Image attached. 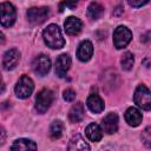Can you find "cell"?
Listing matches in <instances>:
<instances>
[{"instance_id":"cell-1","label":"cell","mask_w":151,"mask_h":151,"mask_svg":"<svg viewBox=\"0 0 151 151\" xmlns=\"http://www.w3.org/2000/svg\"><path fill=\"white\" fill-rule=\"evenodd\" d=\"M42 39H44L45 44L48 47L54 48V50L61 48L65 45V40L63 38L61 31H60L59 26L55 25V24H51V25H48L44 29V32H42Z\"/></svg>"},{"instance_id":"cell-25","label":"cell","mask_w":151,"mask_h":151,"mask_svg":"<svg viewBox=\"0 0 151 151\" xmlns=\"http://www.w3.org/2000/svg\"><path fill=\"white\" fill-rule=\"evenodd\" d=\"M63 98L66 100V101H73L76 99V92L71 88H67L63 92Z\"/></svg>"},{"instance_id":"cell-7","label":"cell","mask_w":151,"mask_h":151,"mask_svg":"<svg viewBox=\"0 0 151 151\" xmlns=\"http://www.w3.org/2000/svg\"><path fill=\"white\" fill-rule=\"evenodd\" d=\"M50 15V8L48 7H31L27 11V18L28 21L32 25H40L46 21V19Z\"/></svg>"},{"instance_id":"cell-10","label":"cell","mask_w":151,"mask_h":151,"mask_svg":"<svg viewBox=\"0 0 151 151\" xmlns=\"http://www.w3.org/2000/svg\"><path fill=\"white\" fill-rule=\"evenodd\" d=\"M71 66V58L68 54H60L55 60V74L60 78L65 77Z\"/></svg>"},{"instance_id":"cell-19","label":"cell","mask_w":151,"mask_h":151,"mask_svg":"<svg viewBox=\"0 0 151 151\" xmlns=\"http://www.w3.org/2000/svg\"><path fill=\"white\" fill-rule=\"evenodd\" d=\"M68 118L71 123H79L84 118V105L83 103H76L70 112H68Z\"/></svg>"},{"instance_id":"cell-18","label":"cell","mask_w":151,"mask_h":151,"mask_svg":"<svg viewBox=\"0 0 151 151\" xmlns=\"http://www.w3.org/2000/svg\"><path fill=\"white\" fill-rule=\"evenodd\" d=\"M35 149H37V144L33 140L26 139V138H19L14 140V143L11 146V150H20V151L35 150Z\"/></svg>"},{"instance_id":"cell-15","label":"cell","mask_w":151,"mask_h":151,"mask_svg":"<svg viewBox=\"0 0 151 151\" xmlns=\"http://www.w3.org/2000/svg\"><path fill=\"white\" fill-rule=\"evenodd\" d=\"M86 105L90 109V111H92L93 113H100L105 106L103 99L96 93H92L88 96V98L86 100Z\"/></svg>"},{"instance_id":"cell-13","label":"cell","mask_w":151,"mask_h":151,"mask_svg":"<svg viewBox=\"0 0 151 151\" xmlns=\"http://www.w3.org/2000/svg\"><path fill=\"white\" fill-rule=\"evenodd\" d=\"M64 28H65V32L67 34L77 35L80 33V31L83 28V22L77 17H68L64 22Z\"/></svg>"},{"instance_id":"cell-5","label":"cell","mask_w":151,"mask_h":151,"mask_svg":"<svg viewBox=\"0 0 151 151\" xmlns=\"http://www.w3.org/2000/svg\"><path fill=\"white\" fill-rule=\"evenodd\" d=\"M17 19L15 7L11 2H2L0 5V21L2 27H11Z\"/></svg>"},{"instance_id":"cell-3","label":"cell","mask_w":151,"mask_h":151,"mask_svg":"<svg viewBox=\"0 0 151 151\" xmlns=\"http://www.w3.org/2000/svg\"><path fill=\"white\" fill-rule=\"evenodd\" d=\"M33 90H34L33 80L28 76H26V74L20 77V79L18 80V83H17V85L14 87V92H15L17 97L20 98V99L28 98L32 94Z\"/></svg>"},{"instance_id":"cell-26","label":"cell","mask_w":151,"mask_h":151,"mask_svg":"<svg viewBox=\"0 0 151 151\" xmlns=\"http://www.w3.org/2000/svg\"><path fill=\"white\" fill-rule=\"evenodd\" d=\"M127 2H129V5L131 6V7H142V6H144V5H146L147 2H149V0H127Z\"/></svg>"},{"instance_id":"cell-22","label":"cell","mask_w":151,"mask_h":151,"mask_svg":"<svg viewBox=\"0 0 151 151\" xmlns=\"http://www.w3.org/2000/svg\"><path fill=\"white\" fill-rule=\"evenodd\" d=\"M133 64H134V58H133V54L131 52H125L120 59V65H122V68L125 70V71H130L132 67H133Z\"/></svg>"},{"instance_id":"cell-11","label":"cell","mask_w":151,"mask_h":151,"mask_svg":"<svg viewBox=\"0 0 151 151\" xmlns=\"http://www.w3.org/2000/svg\"><path fill=\"white\" fill-rule=\"evenodd\" d=\"M93 54V45L90 40H83L79 46H78V50H77V57L80 61L85 63V61H88L91 59Z\"/></svg>"},{"instance_id":"cell-28","label":"cell","mask_w":151,"mask_h":151,"mask_svg":"<svg viewBox=\"0 0 151 151\" xmlns=\"http://www.w3.org/2000/svg\"><path fill=\"white\" fill-rule=\"evenodd\" d=\"M4 140H5V130L1 129V139H0V144H4Z\"/></svg>"},{"instance_id":"cell-12","label":"cell","mask_w":151,"mask_h":151,"mask_svg":"<svg viewBox=\"0 0 151 151\" xmlns=\"http://www.w3.org/2000/svg\"><path fill=\"white\" fill-rule=\"evenodd\" d=\"M101 126H103L104 132H106L107 134H112V133L117 132V130H118V116L113 112L107 113L103 119Z\"/></svg>"},{"instance_id":"cell-20","label":"cell","mask_w":151,"mask_h":151,"mask_svg":"<svg viewBox=\"0 0 151 151\" xmlns=\"http://www.w3.org/2000/svg\"><path fill=\"white\" fill-rule=\"evenodd\" d=\"M104 14V7L98 2H91L87 7V17L92 20L99 19Z\"/></svg>"},{"instance_id":"cell-24","label":"cell","mask_w":151,"mask_h":151,"mask_svg":"<svg viewBox=\"0 0 151 151\" xmlns=\"http://www.w3.org/2000/svg\"><path fill=\"white\" fill-rule=\"evenodd\" d=\"M79 1H80V0H64V1L60 4V6H59V11L63 12L66 7L73 9V8H76V6L78 5Z\"/></svg>"},{"instance_id":"cell-17","label":"cell","mask_w":151,"mask_h":151,"mask_svg":"<svg viewBox=\"0 0 151 151\" xmlns=\"http://www.w3.org/2000/svg\"><path fill=\"white\" fill-rule=\"evenodd\" d=\"M67 149L70 151H85V150H90V145L84 140V138L80 134H76L71 138L70 144L67 146Z\"/></svg>"},{"instance_id":"cell-23","label":"cell","mask_w":151,"mask_h":151,"mask_svg":"<svg viewBox=\"0 0 151 151\" xmlns=\"http://www.w3.org/2000/svg\"><path fill=\"white\" fill-rule=\"evenodd\" d=\"M142 142L146 147L151 149V126H147V127H145L143 130V132H142Z\"/></svg>"},{"instance_id":"cell-21","label":"cell","mask_w":151,"mask_h":151,"mask_svg":"<svg viewBox=\"0 0 151 151\" xmlns=\"http://www.w3.org/2000/svg\"><path fill=\"white\" fill-rule=\"evenodd\" d=\"M64 132V124L61 120H54L52 122L50 126V136L52 139H59L63 136Z\"/></svg>"},{"instance_id":"cell-27","label":"cell","mask_w":151,"mask_h":151,"mask_svg":"<svg viewBox=\"0 0 151 151\" xmlns=\"http://www.w3.org/2000/svg\"><path fill=\"white\" fill-rule=\"evenodd\" d=\"M140 40H142L143 42H150V41H151V31L145 32V33L140 37Z\"/></svg>"},{"instance_id":"cell-4","label":"cell","mask_w":151,"mask_h":151,"mask_svg":"<svg viewBox=\"0 0 151 151\" xmlns=\"http://www.w3.org/2000/svg\"><path fill=\"white\" fill-rule=\"evenodd\" d=\"M132 39V32L126 26H118L113 32V45L117 50H122L129 45Z\"/></svg>"},{"instance_id":"cell-16","label":"cell","mask_w":151,"mask_h":151,"mask_svg":"<svg viewBox=\"0 0 151 151\" xmlns=\"http://www.w3.org/2000/svg\"><path fill=\"white\" fill-rule=\"evenodd\" d=\"M85 134L91 142H99L103 138V130L98 124L91 123V124H88L86 126Z\"/></svg>"},{"instance_id":"cell-14","label":"cell","mask_w":151,"mask_h":151,"mask_svg":"<svg viewBox=\"0 0 151 151\" xmlns=\"http://www.w3.org/2000/svg\"><path fill=\"white\" fill-rule=\"evenodd\" d=\"M125 120L126 123L130 125V126H138L140 123H142V119H143V116L140 113V111L136 107H129L125 112Z\"/></svg>"},{"instance_id":"cell-2","label":"cell","mask_w":151,"mask_h":151,"mask_svg":"<svg viewBox=\"0 0 151 151\" xmlns=\"http://www.w3.org/2000/svg\"><path fill=\"white\" fill-rule=\"evenodd\" d=\"M133 101L138 107H140L145 111L151 110V92H150V90L145 85H139L134 91Z\"/></svg>"},{"instance_id":"cell-8","label":"cell","mask_w":151,"mask_h":151,"mask_svg":"<svg viewBox=\"0 0 151 151\" xmlns=\"http://www.w3.org/2000/svg\"><path fill=\"white\" fill-rule=\"evenodd\" d=\"M33 72L40 77L46 76L51 70V59L46 54H39L32 63Z\"/></svg>"},{"instance_id":"cell-9","label":"cell","mask_w":151,"mask_h":151,"mask_svg":"<svg viewBox=\"0 0 151 151\" xmlns=\"http://www.w3.org/2000/svg\"><path fill=\"white\" fill-rule=\"evenodd\" d=\"M20 60V52L17 48H11L5 52L2 57V67L6 71L13 70Z\"/></svg>"},{"instance_id":"cell-6","label":"cell","mask_w":151,"mask_h":151,"mask_svg":"<svg viewBox=\"0 0 151 151\" xmlns=\"http://www.w3.org/2000/svg\"><path fill=\"white\" fill-rule=\"evenodd\" d=\"M53 101V92L48 88H42L35 98V110L38 113H45Z\"/></svg>"}]
</instances>
